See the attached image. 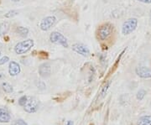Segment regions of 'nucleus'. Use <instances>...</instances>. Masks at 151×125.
Instances as JSON below:
<instances>
[{
	"label": "nucleus",
	"instance_id": "nucleus-1",
	"mask_svg": "<svg viewBox=\"0 0 151 125\" xmlns=\"http://www.w3.org/2000/svg\"><path fill=\"white\" fill-rule=\"evenodd\" d=\"M114 26L111 23H104L100 25L97 30V37L99 40H107L113 33Z\"/></svg>",
	"mask_w": 151,
	"mask_h": 125
},
{
	"label": "nucleus",
	"instance_id": "nucleus-2",
	"mask_svg": "<svg viewBox=\"0 0 151 125\" xmlns=\"http://www.w3.org/2000/svg\"><path fill=\"white\" fill-rule=\"evenodd\" d=\"M34 46V40L32 39H28L19 42L14 47V51L17 55L26 54Z\"/></svg>",
	"mask_w": 151,
	"mask_h": 125
},
{
	"label": "nucleus",
	"instance_id": "nucleus-3",
	"mask_svg": "<svg viewBox=\"0 0 151 125\" xmlns=\"http://www.w3.org/2000/svg\"><path fill=\"white\" fill-rule=\"evenodd\" d=\"M138 26V19L136 18H130L124 22L122 25V34L129 35L134 31Z\"/></svg>",
	"mask_w": 151,
	"mask_h": 125
},
{
	"label": "nucleus",
	"instance_id": "nucleus-4",
	"mask_svg": "<svg viewBox=\"0 0 151 125\" xmlns=\"http://www.w3.org/2000/svg\"><path fill=\"white\" fill-rule=\"evenodd\" d=\"M50 40L52 44L61 45L65 48H67L69 46L67 39L65 38L61 33L57 32V31H54L50 34Z\"/></svg>",
	"mask_w": 151,
	"mask_h": 125
},
{
	"label": "nucleus",
	"instance_id": "nucleus-5",
	"mask_svg": "<svg viewBox=\"0 0 151 125\" xmlns=\"http://www.w3.org/2000/svg\"><path fill=\"white\" fill-rule=\"evenodd\" d=\"M56 18L54 15L47 16L44 18L40 24V28L42 31H48L54 26L56 23Z\"/></svg>",
	"mask_w": 151,
	"mask_h": 125
},
{
	"label": "nucleus",
	"instance_id": "nucleus-6",
	"mask_svg": "<svg viewBox=\"0 0 151 125\" xmlns=\"http://www.w3.org/2000/svg\"><path fill=\"white\" fill-rule=\"evenodd\" d=\"M40 107V103L35 98H28L27 102L25 105L24 106V109L25 112H27L29 114H33L35 113L39 109Z\"/></svg>",
	"mask_w": 151,
	"mask_h": 125
},
{
	"label": "nucleus",
	"instance_id": "nucleus-7",
	"mask_svg": "<svg viewBox=\"0 0 151 125\" xmlns=\"http://www.w3.org/2000/svg\"><path fill=\"white\" fill-rule=\"evenodd\" d=\"M71 49L73 51H75L76 53L81 55L82 56L87 57L90 55V50L86 47L85 45L81 43H75L72 45Z\"/></svg>",
	"mask_w": 151,
	"mask_h": 125
},
{
	"label": "nucleus",
	"instance_id": "nucleus-8",
	"mask_svg": "<svg viewBox=\"0 0 151 125\" xmlns=\"http://www.w3.org/2000/svg\"><path fill=\"white\" fill-rule=\"evenodd\" d=\"M38 71L42 78H48L51 75V65L49 62H45L39 66Z\"/></svg>",
	"mask_w": 151,
	"mask_h": 125
},
{
	"label": "nucleus",
	"instance_id": "nucleus-9",
	"mask_svg": "<svg viewBox=\"0 0 151 125\" xmlns=\"http://www.w3.org/2000/svg\"><path fill=\"white\" fill-rule=\"evenodd\" d=\"M135 72L141 78H151V67L148 68L145 66H138L135 69Z\"/></svg>",
	"mask_w": 151,
	"mask_h": 125
},
{
	"label": "nucleus",
	"instance_id": "nucleus-10",
	"mask_svg": "<svg viewBox=\"0 0 151 125\" xmlns=\"http://www.w3.org/2000/svg\"><path fill=\"white\" fill-rule=\"evenodd\" d=\"M21 71V67L19 65V63H17L16 61L12 60L9 63V73L11 76H15L19 75Z\"/></svg>",
	"mask_w": 151,
	"mask_h": 125
},
{
	"label": "nucleus",
	"instance_id": "nucleus-11",
	"mask_svg": "<svg viewBox=\"0 0 151 125\" xmlns=\"http://www.w3.org/2000/svg\"><path fill=\"white\" fill-rule=\"evenodd\" d=\"M11 116L9 113L4 108H0V123H9Z\"/></svg>",
	"mask_w": 151,
	"mask_h": 125
},
{
	"label": "nucleus",
	"instance_id": "nucleus-12",
	"mask_svg": "<svg viewBox=\"0 0 151 125\" xmlns=\"http://www.w3.org/2000/svg\"><path fill=\"white\" fill-rule=\"evenodd\" d=\"M137 125H151V116H143L139 119Z\"/></svg>",
	"mask_w": 151,
	"mask_h": 125
},
{
	"label": "nucleus",
	"instance_id": "nucleus-13",
	"mask_svg": "<svg viewBox=\"0 0 151 125\" xmlns=\"http://www.w3.org/2000/svg\"><path fill=\"white\" fill-rule=\"evenodd\" d=\"M16 33L19 36L25 38L29 34V29L26 27H23V26H19L16 28Z\"/></svg>",
	"mask_w": 151,
	"mask_h": 125
},
{
	"label": "nucleus",
	"instance_id": "nucleus-14",
	"mask_svg": "<svg viewBox=\"0 0 151 125\" xmlns=\"http://www.w3.org/2000/svg\"><path fill=\"white\" fill-rule=\"evenodd\" d=\"M110 85H111V81L110 80H108V82H106L103 84V87H102V89L100 91V98H103L106 96V94L108 93V90L110 87Z\"/></svg>",
	"mask_w": 151,
	"mask_h": 125
},
{
	"label": "nucleus",
	"instance_id": "nucleus-15",
	"mask_svg": "<svg viewBox=\"0 0 151 125\" xmlns=\"http://www.w3.org/2000/svg\"><path fill=\"white\" fill-rule=\"evenodd\" d=\"M9 29V22H4L0 24V35L6 34Z\"/></svg>",
	"mask_w": 151,
	"mask_h": 125
},
{
	"label": "nucleus",
	"instance_id": "nucleus-16",
	"mask_svg": "<svg viewBox=\"0 0 151 125\" xmlns=\"http://www.w3.org/2000/svg\"><path fill=\"white\" fill-rule=\"evenodd\" d=\"M2 88H3V90L6 93H13V91H14L13 87L11 86L9 83H8V82H3L2 83Z\"/></svg>",
	"mask_w": 151,
	"mask_h": 125
},
{
	"label": "nucleus",
	"instance_id": "nucleus-17",
	"mask_svg": "<svg viewBox=\"0 0 151 125\" xmlns=\"http://www.w3.org/2000/svg\"><path fill=\"white\" fill-rule=\"evenodd\" d=\"M145 94H146L145 90H144V89H140L139 91H138L137 95H136V98H137V99H138L139 101H142V100L144 99V98L145 97Z\"/></svg>",
	"mask_w": 151,
	"mask_h": 125
},
{
	"label": "nucleus",
	"instance_id": "nucleus-18",
	"mask_svg": "<svg viewBox=\"0 0 151 125\" xmlns=\"http://www.w3.org/2000/svg\"><path fill=\"white\" fill-rule=\"evenodd\" d=\"M19 13V11L17 10H10L9 11L7 14H5V15H4V17L5 18H8V19H11V18H13V17L16 16V15H18Z\"/></svg>",
	"mask_w": 151,
	"mask_h": 125
},
{
	"label": "nucleus",
	"instance_id": "nucleus-19",
	"mask_svg": "<svg viewBox=\"0 0 151 125\" xmlns=\"http://www.w3.org/2000/svg\"><path fill=\"white\" fill-rule=\"evenodd\" d=\"M28 97H26V96H23V97H21V98L19 99V104L20 106H22V107H24V106L25 105V103H26Z\"/></svg>",
	"mask_w": 151,
	"mask_h": 125
},
{
	"label": "nucleus",
	"instance_id": "nucleus-20",
	"mask_svg": "<svg viewBox=\"0 0 151 125\" xmlns=\"http://www.w3.org/2000/svg\"><path fill=\"white\" fill-rule=\"evenodd\" d=\"M12 125H28V124L23 119H17L12 124Z\"/></svg>",
	"mask_w": 151,
	"mask_h": 125
},
{
	"label": "nucleus",
	"instance_id": "nucleus-21",
	"mask_svg": "<svg viewBox=\"0 0 151 125\" xmlns=\"http://www.w3.org/2000/svg\"><path fill=\"white\" fill-rule=\"evenodd\" d=\"M126 51V49L124 50H123V52H121V54H120V55H119V57H118V59H117V60H116V62H115V64H114V65H113V68H114V70L117 68V66L119 65V61H120V60H121V57L123 56V55H124V53Z\"/></svg>",
	"mask_w": 151,
	"mask_h": 125
},
{
	"label": "nucleus",
	"instance_id": "nucleus-22",
	"mask_svg": "<svg viewBox=\"0 0 151 125\" xmlns=\"http://www.w3.org/2000/svg\"><path fill=\"white\" fill-rule=\"evenodd\" d=\"M9 56H4V57H2V58L0 59V65H4L5 63L9 62Z\"/></svg>",
	"mask_w": 151,
	"mask_h": 125
},
{
	"label": "nucleus",
	"instance_id": "nucleus-23",
	"mask_svg": "<svg viewBox=\"0 0 151 125\" xmlns=\"http://www.w3.org/2000/svg\"><path fill=\"white\" fill-rule=\"evenodd\" d=\"M140 3H143V4H151V0H137Z\"/></svg>",
	"mask_w": 151,
	"mask_h": 125
},
{
	"label": "nucleus",
	"instance_id": "nucleus-24",
	"mask_svg": "<svg viewBox=\"0 0 151 125\" xmlns=\"http://www.w3.org/2000/svg\"><path fill=\"white\" fill-rule=\"evenodd\" d=\"M65 125H73V122L72 121H67V123Z\"/></svg>",
	"mask_w": 151,
	"mask_h": 125
},
{
	"label": "nucleus",
	"instance_id": "nucleus-25",
	"mask_svg": "<svg viewBox=\"0 0 151 125\" xmlns=\"http://www.w3.org/2000/svg\"><path fill=\"white\" fill-rule=\"evenodd\" d=\"M150 23H151V9L150 11Z\"/></svg>",
	"mask_w": 151,
	"mask_h": 125
},
{
	"label": "nucleus",
	"instance_id": "nucleus-26",
	"mask_svg": "<svg viewBox=\"0 0 151 125\" xmlns=\"http://www.w3.org/2000/svg\"><path fill=\"white\" fill-rule=\"evenodd\" d=\"M11 1H13V2H19L20 0H11Z\"/></svg>",
	"mask_w": 151,
	"mask_h": 125
},
{
	"label": "nucleus",
	"instance_id": "nucleus-27",
	"mask_svg": "<svg viewBox=\"0 0 151 125\" xmlns=\"http://www.w3.org/2000/svg\"><path fill=\"white\" fill-rule=\"evenodd\" d=\"M0 56H1V52H0Z\"/></svg>",
	"mask_w": 151,
	"mask_h": 125
}]
</instances>
